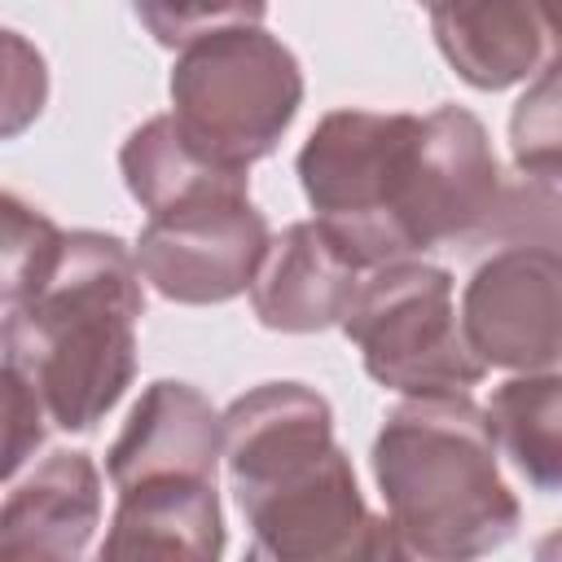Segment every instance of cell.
<instances>
[{"label": "cell", "instance_id": "cell-15", "mask_svg": "<svg viewBox=\"0 0 562 562\" xmlns=\"http://www.w3.org/2000/svg\"><path fill=\"white\" fill-rule=\"evenodd\" d=\"M487 422L496 448L531 487L562 492V373L531 369L501 382L492 391Z\"/></svg>", "mask_w": 562, "mask_h": 562}, {"label": "cell", "instance_id": "cell-18", "mask_svg": "<svg viewBox=\"0 0 562 562\" xmlns=\"http://www.w3.org/2000/svg\"><path fill=\"white\" fill-rule=\"evenodd\" d=\"M4 211V237H0V259H4V307L22 303L26 294H35L57 255H61V241L66 233L35 206H26L18 193H4L0 202Z\"/></svg>", "mask_w": 562, "mask_h": 562}, {"label": "cell", "instance_id": "cell-10", "mask_svg": "<svg viewBox=\"0 0 562 562\" xmlns=\"http://www.w3.org/2000/svg\"><path fill=\"white\" fill-rule=\"evenodd\" d=\"M356 290L360 263L325 233L321 220H299L272 237L250 281V307L268 329L316 334L342 325Z\"/></svg>", "mask_w": 562, "mask_h": 562}, {"label": "cell", "instance_id": "cell-9", "mask_svg": "<svg viewBox=\"0 0 562 562\" xmlns=\"http://www.w3.org/2000/svg\"><path fill=\"white\" fill-rule=\"evenodd\" d=\"M101 527V474L88 452L57 448L9 479L0 509V562L79 558Z\"/></svg>", "mask_w": 562, "mask_h": 562}, {"label": "cell", "instance_id": "cell-3", "mask_svg": "<svg viewBox=\"0 0 562 562\" xmlns=\"http://www.w3.org/2000/svg\"><path fill=\"white\" fill-rule=\"evenodd\" d=\"M140 263L114 233H66L48 281L4 307V364L44 400L53 426L92 430L132 386Z\"/></svg>", "mask_w": 562, "mask_h": 562}, {"label": "cell", "instance_id": "cell-14", "mask_svg": "<svg viewBox=\"0 0 562 562\" xmlns=\"http://www.w3.org/2000/svg\"><path fill=\"white\" fill-rule=\"evenodd\" d=\"M119 167L127 180V193L140 202L145 215H158L167 206L206 198V193H228V189H250V176L237 167H220L211 158H202L176 127L171 110L154 114L149 123H140L123 149H119Z\"/></svg>", "mask_w": 562, "mask_h": 562}, {"label": "cell", "instance_id": "cell-23", "mask_svg": "<svg viewBox=\"0 0 562 562\" xmlns=\"http://www.w3.org/2000/svg\"><path fill=\"white\" fill-rule=\"evenodd\" d=\"M536 553H540V558H562V527H558L549 540H540V544H536Z\"/></svg>", "mask_w": 562, "mask_h": 562}, {"label": "cell", "instance_id": "cell-24", "mask_svg": "<svg viewBox=\"0 0 562 562\" xmlns=\"http://www.w3.org/2000/svg\"><path fill=\"white\" fill-rule=\"evenodd\" d=\"M422 4H426V9H430V4H435V0H422Z\"/></svg>", "mask_w": 562, "mask_h": 562}, {"label": "cell", "instance_id": "cell-17", "mask_svg": "<svg viewBox=\"0 0 562 562\" xmlns=\"http://www.w3.org/2000/svg\"><path fill=\"white\" fill-rule=\"evenodd\" d=\"M509 154L522 176L562 184V48L536 70L509 114Z\"/></svg>", "mask_w": 562, "mask_h": 562}, {"label": "cell", "instance_id": "cell-16", "mask_svg": "<svg viewBox=\"0 0 562 562\" xmlns=\"http://www.w3.org/2000/svg\"><path fill=\"white\" fill-rule=\"evenodd\" d=\"M496 246H549L562 250V184L522 176V180H501V193L479 224V233L461 246L470 259L487 255Z\"/></svg>", "mask_w": 562, "mask_h": 562}, {"label": "cell", "instance_id": "cell-22", "mask_svg": "<svg viewBox=\"0 0 562 562\" xmlns=\"http://www.w3.org/2000/svg\"><path fill=\"white\" fill-rule=\"evenodd\" d=\"M540 4V18H544V31H549V44L553 53L562 48V0H536Z\"/></svg>", "mask_w": 562, "mask_h": 562}, {"label": "cell", "instance_id": "cell-20", "mask_svg": "<svg viewBox=\"0 0 562 562\" xmlns=\"http://www.w3.org/2000/svg\"><path fill=\"white\" fill-rule=\"evenodd\" d=\"M44 422H53V417H48L40 391L13 364H4V474L9 479H18L26 457L40 448Z\"/></svg>", "mask_w": 562, "mask_h": 562}, {"label": "cell", "instance_id": "cell-1", "mask_svg": "<svg viewBox=\"0 0 562 562\" xmlns=\"http://www.w3.org/2000/svg\"><path fill=\"white\" fill-rule=\"evenodd\" d=\"M501 180L487 127L461 105L329 110L299 149L316 220L360 268L465 246Z\"/></svg>", "mask_w": 562, "mask_h": 562}, {"label": "cell", "instance_id": "cell-6", "mask_svg": "<svg viewBox=\"0 0 562 562\" xmlns=\"http://www.w3.org/2000/svg\"><path fill=\"white\" fill-rule=\"evenodd\" d=\"M342 334L360 347L369 378L404 395L470 391L487 369L465 342L452 277L422 259L378 263L360 281Z\"/></svg>", "mask_w": 562, "mask_h": 562}, {"label": "cell", "instance_id": "cell-13", "mask_svg": "<svg viewBox=\"0 0 562 562\" xmlns=\"http://www.w3.org/2000/svg\"><path fill=\"white\" fill-rule=\"evenodd\" d=\"M430 31L448 66L479 92L522 83L553 53L536 0H435Z\"/></svg>", "mask_w": 562, "mask_h": 562}, {"label": "cell", "instance_id": "cell-2", "mask_svg": "<svg viewBox=\"0 0 562 562\" xmlns=\"http://www.w3.org/2000/svg\"><path fill=\"white\" fill-rule=\"evenodd\" d=\"M224 470L255 558H404L391 518L364 505L356 470L334 443L325 395L303 382H263L224 408Z\"/></svg>", "mask_w": 562, "mask_h": 562}, {"label": "cell", "instance_id": "cell-21", "mask_svg": "<svg viewBox=\"0 0 562 562\" xmlns=\"http://www.w3.org/2000/svg\"><path fill=\"white\" fill-rule=\"evenodd\" d=\"M26 61H31V48H26V40L18 35V31H9V132H18L31 114H40V105H44V61L31 70V75H22L26 70Z\"/></svg>", "mask_w": 562, "mask_h": 562}, {"label": "cell", "instance_id": "cell-12", "mask_svg": "<svg viewBox=\"0 0 562 562\" xmlns=\"http://www.w3.org/2000/svg\"><path fill=\"white\" fill-rule=\"evenodd\" d=\"M224 465V413L189 386L158 378L132 404L119 439L105 452V474L114 487H127L149 474H202L215 479Z\"/></svg>", "mask_w": 562, "mask_h": 562}, {"label": "cell", "instance_id": "cell-4", "mask_svg": "<svg viewBox=\"0 0 562 562\" xmlns=\"http://www.w3.org/2000/svg\"><path fill=\"white\" fill-rule=\"evenodd\" d=\"M373 479L404 558H479L501 549L522 518L496 470L487 408L465 391L395 404L373 439Z\"/></svg>", "mask_w": 562, "mask_h": 562}, {"label": "cell", "instance_id": "cell-7", "mask_svg": "<svg viewBox=\"0 0 562 562\" xmlns=\"http://www.w3.org/2000/svg\"><path fill=\"white\" fill-rule=\"evenodd\" d=\"M268 246L272 233L250 189H228L149 215L136 237V263L162 299L202 307L250 290Z\"/></svg>", "mask_w": 562, "mask_h": 562}, {"label": "cell", "instance_id": "cell-8", "mask_svg": "<svg viewBox=\"0 0 562 562\" xmlns=\"http://www.w3.org/2000/svg\"><path fill=\"white\" fill-rule=\"evenodd\" d=\"M461 329L492 369H549L562 360V250L496 246L474 255L461 290Z\"/></svg>", "mask_w": 562, "mask_h": 562}, {"label": "cell", "instance_id": "cell-5", "mask_svg": "<svg viewBox=\"0 0 562 562\" xmlns=\"http://www.w3.org/2000/svg\"><path fill=\"white\" fill-rule=\"evenodd\" d=\"M303 101L294 53L263 26H224L180 48L171 66V119L211 162L250 171L277 149Z\"/></svg>", "mask_w": 562, "mask_h": 562}, {"label": "cell", "instance_id": "cell-19", "mask_svg": "<svg viewBox=\"0 0 562 562\" xmlns=\"http://www.w3.org/2000/svg\"><path fill=\"white\" fill-rule=\"evenodd\" d=\"M263 13L268 0H136V18L167 48H184L224 26H259Z\"/></svg>", "mask_w": 562, "mask_h": 562}, {"label": "cell", "instance_id": "cell-11", "mask_svg": "<svg viewBox=\"0 0 562 562\" xmlns=\"http://www.w3.org/2000/svg\"><path fill=\"white\" fill-rule=\"evenodd\" d=\"M224 553V514L215 479L149 474L119 487L101 558L110 562H215Z\"/></svg>", "mask_w": 562, "mask_h": 562}]
</instances>
